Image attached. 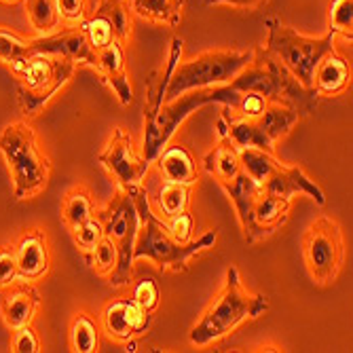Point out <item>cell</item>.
I'll list each match as a JSON object with an SVG mask.
<instances>
[{
	"instance_id": "obj_1",
	"label": "cell",
	"mask_w": 353,
	"mask_h": 353,
	"mask_svg": "<svg viewBox=\"0 0 353 353\" xmlns=\"http://www.w3.org/2000/svg\"><path fill=\"white\" fill-rule=\"evenodd\" d=\"M127 192L132 195L136 210H138V218H140V227H138V235L134 243V261L148 259L157 265L159 271L186 273L188 263L195 259L197 254L216 245L218 241L216 231H205L199 239H190L188 243L176 241L168 233L165 222L152 212L144 186L136 184L132 188H127Z\"/></svg>"
},
{
	"instance_id": "obj_2",
	"label": "cell",
	"mask_w": 353,
	"mask_h": 353,
	"mask_svg": "<svg viewBox=\"0 0 353 353\" xmlns=\"http://www.w3.org/2000/svg\"><path fill=\"white\" fill-rule=\"evenodd\" d=\"M227 85L237 93L254 91L267 98V102L292 106L301 114V119L313 114L317 108L319 95L315 93V89L305 87L265 47H256L252 51V59Z\"/></svg>"
},
{
	"instance_id": "obj_3",
	"label": "cell",
	"mask_w": 353,
	"mask_h": 353,
	"mask_svg": "<svg viewBox=\"0 0 353 353\" xmlns=\"http://www.w3.org/2000/svg\"><path fill=\"white\" fill-rule=\"evenodd\" d=\"M269 309V299L265 294L248 292L237 267L227 269L224 285L214 303L205 309L201 319L190 328L188 341L195 347H205L222 336L233 332L248 319H259Z\"/></svg>"
},
{
	"instance_id": "obj_4",
	"label": "cell",
	"mask_w": 353,
	"mask_h": 353,
	"mask_svg": "<svg viewBox=\"0 0 353 353\" xmlns=\"http://www.w3.org/2000/svg\"><path fill=\"white\" fill-rule=\"evenodd\" d=\"M79 63L51 53H28L11 66L17 87L19 108L28 119H34L53 100V95L66 85Z\"/></svg>"
},
{
	"instance_id": "obj_5",
	"label": "cell",
	"mask_w": 353,
	"mask_h": 353,
	"mask_svg": "<svg viewBox=\"0 0 353 353\" xmlns=\"http://www.w3.org/2000/svg\"><path fill=\"white\" fill-rule=\"evenodd\" d=\"M0 152L13 176L15 199L34 197L47 186L51 163L39 146L34 130L26 121L9 123L0 132Z\"/></svg>"
},
{
	"instance_id": "obj_6",
	"label": "cell",
	"mask_w": 353,
	"mask_h": 353,
	"mask_svg": "<svg viewBox=\"0 0 353 353\" xmlns=\"http://www.w3.org/2000/svg\"><path fill=\"white\" fill-rule=\"evenodd\" d=\"M239 98V93L231 89L229 85H214V87H201L190 89L178 98L165 102L159 108L157 117L148 123H144V142H142V157L146 161H154L157 154L163 150L165 144H170L172 136L178 127L201 106L208 104H222L233 106Z\"/></svg>"
},
{
	"instance_id": "obj_7",
	"label": "cell",
	"mask_w": 353,
	"mask_h": 353,
	"mask_svg": "<svg viewBox=\"0 0 353 353\" xmlns=\"http://www.w3.org/2000/svg\"><path fill=\"white\" fill-rule=\"evenodd\" d=\"M265 28L267 43L263 47L275 55L305 87H313V72L317 63L324 59V55L334 51V32L328 30L324 37L317 39L303 37L277 17H267Z\"/></svg>"
},
{
	"instance_id": "obj_8",
	"label": "cell",
	"mask_w": 353,
	"mask_h": 353,
	"mask_svg": "<svg viewBox=\"0 0 353 353\" xmlns=\"http://www.w3.org/2000/svg\"><path fill=\"white\" fill-rule=\"evenodd\" d=\"M98 220L104 227V235L114 243L119 252V261L114 271L108 275V283L112 288H125L132 283L134 273V243L140 227V218L132 195L123 188H117L114 197L102 208Z\"/></svg>"
},
{
	"instance_id": "obj_9",
	"label": "cell",
	"mask_w": 353,
	"mask_h": 353,
	"mask_svg": "<svg viewBox=\"0 0 353 353\" xmlns=\"http://www.w3.org/2000/svg\"><path fill=\"white\" fill-rule=\"evenodd\" d=\"M250 59H252V51L218 49V51H205L188 61H178L165 91V102L178 98V95L190 89L227 85Z\"/></svg>"
},
{
	"instance_id": "obj_10",
	"label": "cell",
	"mask_w": 353,
	"mask_h": 353,
	"mask_svg": "<svg viewBox=\"0 0 353 353\" xmlns=\"http://www.w3.org/2000/svg\"><path fill=\"white\" fill-rule=\"evenodd\" d=\"M303 256L311 279L319 285H330L343 267L345 243L341 227L328 216L311 222L303 237Z\"/></svg>"
},
{
	"instance_id": "obj_11",
	"label": "cell",
	"mask_w": 353,
	"mask_h": 353,
	"mask_svg": "<svg viewBox=\"0 0 353 353\" xmlns=\"http://www.w3.org/2000/svg\"><path fill=\"white\" fill-rule=\"evenodd\" d=\"M98 161L102 163V168H106L117 186L123 190L142 184L150 170V161L136 152L132 134H127L123 127H117L112 132L106 148L98 154Z\"/></svg>"
},
{
	"instance_id": "obj_12",
	"label": "cell",
	"mask_w": 353,
	"mask_h": 353,
	"mask_svg": "<svg viewBox=\"0 0 353 353\" xmlns=\"http://www.w3.org/2000/svg\"><path fill=\"white\" fill-rule=\"evenodd\" d=\"M152 324V313L144 311L132 299H112L102 309V328L104 332L125 343L130 351H136V339L146 334Z\"/></svg>"
},
{
	"instance_id": "obj_13",
	"label": "cell",
	"mask_w": 353,
	"mask_h": 353,
	"mask_svg": "<svg viewBox=\"0 0 353 353\" xmlns=\"http://www.w3.org/2000/svg\"><path fill=\"white\" fill-rule=\"evenodd\" d=\"M26 53H51V55H61L77 61L79 66H91L95 70L98 66V53L91 49L87 43L81 28H68L61 32H49L39 39H32L26 45Z\"/></svg>"
},
{
	"instance_id": "obj_14",
	"label": "cell",
	"mask_w": 353,
	"mask_h": 353,
	"mask_svg": "<svg viewBox=\"0 0 353 353\" xmlns=\"http://www.w3.org/2000/svg\"><path fill=\"white\" fill-rule=\"evenodd\" d=\"M222 190L227 192L229 199L235 205L241 231H243V239L248 243H259L263 239H267V233L256 224L254 220V199L259 195V184H256L243 170L231 180V182H222L220 184Z\"/></svg>"
},
{
	"instance_id": "obj_15",
	"label": "cell",
	"mask_w": 353,
	"mask_h": 353,
	"mask_svg": "<svg viewBox=\"0 0 353 353\" xmlns=\"http://www.w3.org/2000/svg\"><path fill=\"white\" fill-rule=\"evenodd\" d=\"M15 259H17L19 277L34 281L47 275L51 267V252H49L47 235L41 229H30L28 233H23L15 245Z\"/></svg>"
},
{
	"instance_id": "obj_16",
	"label": "cell",
	"mask_w": 353,
	"mask_h": 353,
	"mask_svg": "<svg viewBox=\"0 0 353 353\" xmlns=\"http://www.w3.org/2000/svg\"><path fill=\"white\" fill-rule=\"evenodd\" d=\"M3 303H0V313H3L5 326L13 332L21 326L32 324L34 313L41 305V294L37 292V288L28 283H17L13 281L11 285L5 288Z\"/></svg>"
},
{
	"instance_id": "obj_17",
	"label": "cell",
	"mask_w": 353,
	"mask_h": 353,
	"mask_svg": "<svg viewBox=\"0 0 353 353\" xmlns=\"http://www.w3.org/2000/svg\"><path fill=\"white\" fill-rule=\"evenodd\" d=\"M98 53V74L102 81L114 91L117 100L123 106H130L134 100V91L130 85V77H127V66H125V53H123V43L112 41L108 47L95 51Z\"/></svg>"
},
{
	"instance_id": "obj_18",
	"label": "cell",
	"mask_w": 353,
	"mask_h": 353,
	"mask_svg": "<svg viewBox=\"0 0 353 353\" xmlns=\"http://www.w3.org/2000/svg\"><path fill=\"white\" fill-rule=\"evenodd\" d=\"M261 188L265 192H271V195H275V197H281V199H292L296 192H305V195L311 197L317 205L326 203L324 190L296 165H283L281 163V168L265 184H261Z\"/></svg>"
},
{
	"instance_id": "obj_19",
	"label": "cell",
	"mask_w": 353,
	"mask_h": 353,
	"mask_svg": "<svg viewBox=\"0 0 353 353\" xmlns=\"http://www.w3.org/2000/svg\"><path fill=\"white\" fill-rule=\"evenodd\" d=\"M152 163H157V174L168 182L195 186L199 180V168L195 157L182 144H172V146L165 144Z\"/></svg>"
},
{
	"instance_id": "obj_20",
	"label": "cell",
	"mask_w": 353,
	"mask_h": 353,
	"mask_svg": "<svg viewBox=\"0 0 353 353\" xmlns=\"http://www.w3.org/2000/svg\"><path fill=\"white\" fill-rule=\"evenodd\" d=\"M182 59V39L174 37L170 43V51L165 61L159 66L157 72L150 74L148 85H146V100H144V123L152 121L161 108L165 104V91L170 85V79L178 66V61Z\"/></svg>"
},
{
	"instance_id": "obj_21",
	"label": "cell",
	"mask_w": 353,
	"mask_h": 353,
	"mask_svg": "<svg viewBox=\"0 0 353 353\" xmlns=\"http://www.w3.org/2000/svg\"><path fill=\"white\" fill-rule=\"evenodd\" d=\"M216 130H218V138H229L237 150L245 148V146H254V148H263V150L273 152L275 142L263 132L259 121L237 119V117H229L227 112H220Z\"/></svg>"
},
{
	"instance_id": "obj_22",
	"label": "cell",
	"mask_w": 353,
	"mask_h": 353,
	"mask_svg": "<svg viewBox=\"0 0 353 353\" xmlns=\"http://www.w3.org/2000/svg\"><path fill=\"white\" fill-rule=\"evenodd\" d=\"M190 188L192 186H182V184L168 182V180H163L161 176H159L157 172H154V178L148 182V186H144L148 203L150 205L157 203V208H152V212L157 216L161 214L163 218H170V216H176V214L188 210Z\"/></svg>"
},
{
	"instance_id": "obj_23",
	"label": "cell",
	"mask_w": 353,
	"mask_h": 353,
	"mask_svg": "<svg viewBox=\"0 0 353 353\" xmlns=\"http://www.w3.org/2000/svg\"><path fill=\"white\" fill-rule=\"evenodd\" d=\"M351 83V68L349 61L334 51H330L328 55H324V59L317 63V68L313 72V89L317 95H326V98H332V95L343 93Z\"/></svg>"
},
{
	"instance_id": "obj_24",
	"label": "cell",
	"mask_w": 353,
	"mask_h": 353,
	"mask_svg": "<svg viewBox=\"0 0 353 353\" xmlns=\"http://www.w3.org/2000/svg\"><path fill=\"white\" fill-rule=\"evenodd\" d=\"M203 170L216 178L218 184L231 182L239 172V150L231 144L229 138H218V144L203 157Z\"/></svg>"
},
{
	"instance_id": "obj_25",
	"label": "cell",
	"mask_w": 353,
	"mask_h": 353,
	"mask_svg": "<svg viewBox=\"0 0 353 353\" xmlns=\"http://www.w3.org/2000/svg\"><path fill=\"white\" fill-rule=\"evenodd\" d=\"M288 212H290V199L275 197L259 186V195L254 199V220L267 233V237L273 235L279 227H283L288 220Z\"/></svg>"
},
{
	"instance_id": "obj_26",
	"label": "cell",
	"mask_w": 353,
	"mask_h": 353,
	"mask_svg": "<svg viewBox=\"0 0 353 353\" xmlns=\"http://www.w3.org/2000/svg\"><path fill=\"white\" fill-rule=\"evenodd\" d=\"M259 125L263 127V132L273 140H281L283 136L290 134L294 127L301 121V114L292 108V106H285V104H277V102H269L265 112L256 119Z\"/></svg>"
},
{
	"instance_id": "obj_27",
	"label": "cell",
	"mask_w": 353,
	"mask_h": 353,
	"mask_svg": "<svg viewBox=\"0 0 353 353\" xmlns=\"http://www.w3.org/2000/svg\"><path fill=\"white\" fill-rule=\"evenodd\" d=\"M184 0H132V9L138 17L176 28L182 21Z\"/></svg>"
},
{
	"instance_id": "obj_28",
	"label": "cell",
	"mask_w": 353,
	"mask_h": 353,
	"mask_svg": "<svg viewBox=\"0 0 353 353\" xmlns=\"http://www.w3.org/2000/svg\"><path fill=\"white\" fill-rule=\"evenodd\" d=\"M239 163H241V170L259 186L265 184L281 168V163L273 157V152L254 148V146L239 148Z\"/></svg>"
},
{
	"instance_id": "obj_29",
	"label": "cell",
	"mask_w": 353,
	"mask_h": 353,
	"mask_svg": "<svg viewBox=\"0 0 353 353\" xmlns=\"http://www.w3.org/2000/svg\"><path fill=\"white\" fill-rule=\"evenodd\" d=\"M95 216V205L91 199V192L85 186H74L66 192L61 203V220L68 227V231L77 229L79 224Z\"/></svg>"
},
{
	"instance_id": "obj_30",
	"label": "cell",
	"mask_w": 353,
	"mask_h": 353,
	"mask_svg": "<svg viewBox=\"0 0 353 353\" xmlns=\"http://www.w3.org/2000/svg\"><path fill=\"white\" fill-rule=\"evenodd\" d=\"M89 3V13H100L106 15L112 26L119 43H125L132 34V19L130 11H127V0H87Z\"/></svg>"
},
{
	"instance_id": "obj_31",
	"label": "cell",
	"mask_w": 353,
	"mask_h": 353,
	"mask_svg": "<svg viewBox=\"0 0 353 353\" xmlns=\"http://www.w3.org/2000/svg\"><path fill=\"white\" fill-rule=\"evenodd\" d=\"M70 347L77 353H93L100 347V328L89 313H77L70 324Z\"/></svg>"
},
{
	"instance_id": "obj_32",
	"label": "cell",
	"mask_w": 353,
	"mask_h": 353,
	"mask_svg": "<svg viewBox=\"0 0 353 353\" xmlns=\"http://www.w3.org/2000/svg\"><path fill=\"white\" fill-rule=\"evenodd\" d=\"M79 28L83 30V34L93 51H100V49L108 47L112 41H117L114 26L106 15L91 13V17H85L83 21H79Z\"/></svg>"
},
{
	"instance_id": "obj_33",
	"label": "cell",
	"mask_w": 353,
	"mask_h": 353,
	"mask_svg": "<svg viewBox=\"0 0 353 353\" xmlns=\"http://www.w3.org/2000/svg\"><path fill=\"white\" fill-rule=\"evenodd\" d=\"M26 13L30 17V23L34 26L41 34L55 32L59 26V13L55 0H23Z\"/></svg>"
},
{
	"instance_id": "obj_34",
	"label": "cell",
	"mask_w": 353,
	"mask_h": 353,
	"mask_svg": "<svg viewBox=\"0 0 353 353\" xmlns=\"http://www.w3.org/2000/svg\"><path fill=\"white\" fill-rule=\"evenodd\" d=\"M87 259V265L98 273V275H104L108 277L114 267H117V261H119V252L114 248V243L104 235L98 243H95V248L85 256Z\"/></svg>"
},
{
	"instance_id": "obj_35",
	"label": "cell",
	"mask_w": 353,
	"mask_h": 353,
	"mask_svg": "<svg viewBox=\"0 0 353 353\" xmlns=\"http://www.w3.org/2000/svg\"><path fill=\"white\" fill-rule=\"evenodd\" d=\"M328 30L347 41L353 39V0H332L328 9Z\"/></svg>"
},
{
	"instance_id": "obj_36",
	"label": "cell",
	"mask_w": 353,
	"mask_h": 353,
	"mask_svg": "<svg viewBox=\"0 0 353 353\" xmlns=\"http://www.w3.org/2000/svg\"><path fill=\"white\" fill-rule=\"evenodd\" d=\"M267 98H263L261 93H254V91H245L239 93V98L233 106H224L222 112H227L229 117H237V119H250L256 121L267 108Z\"/></svg>"
},
{
	"instance_id": "obj_37",
	"label": "cell",
	"mask_w": 353,
	"mask_h": 353,
	"mask_svg": "<svg viewBox=\"0 0 353 353\" xmlns=\"http://www.w3.org/2000/svg\"><path fill=\"white\" fill-rule=\"evenodd\" d=\"M70 235H72L79 252L83 256H87L95 248V243H98L104 237V227H102V222L98 220V216H91L89 220H85L83 224H79L77 229H72Z\"/></svg>"
},
{
	"instance_id": "obj_38",
	"label": "cell",
	"mask_w": 353,
	"mask_h": 353,
	"mask_svg": "<svg viewBox=\"0 0 353 353\" xmlns=\"http://www.w3.org/2000/svg\"><path fill=\"white\" fill-rule=\"evenodd\" d=\"M132 301L138 303L144 311L152 313L161 303V288L154 279H138L132 285Z\"/></svg>"
},
{
	"instance_id": "obj_39",
	"label": "cell",
	"mask_w": 353,
	"mask_h": 353,
	"mask_svg": "<svg viewBox=\"0 0 353 353\" xmlns=\"http://www.w3.org/2000/svg\"><path fill=\"white\" fill-rule=\"evenodd\" d=\"M26 45L28 41L13 34V32L9 30H3L0 28V61L7 63V66L11 68L15 61H19L21 57H26Z\"/></svg>"
},
{
	"instance_id": "obj_40",
	"label": "cell",
	"mask_w": 353,
	"mask_h": 353,
	"mask_svg": "<svg viewBox=\"0 0 353 353\" xmlns=\"http://www.w3.org/2000/svg\"><path fill=\"white\" fill-rule=\"evenodd\" d=\"M165 222V229L168 233L180 241V243H188L192 239V229H195V218H192V214L186 210V212H180L176 216H170V218H163Z\"/></svg>"
},
{
	"instance_id": "obj_41",
	"label": "cell",
	"mask_w": 353,
	"mask_h": 353,
	"mask_svg": "<svg viewBox=\"0 0 353 353\" xmlns=\"http://www.w3.org/2000/svg\"><path fill=\"white\" fill-rule=\"evenodd\" d=\"M19 269L15 259V245H3L0 248V290L17 281Z\"/></svg>"
},
{
	"instance_id": "obj_42",
	"label": "cell",
	"mask_w": 353,
	"mask_h": 353,
	"mask_svg": "<svg viewBox=\"0 0 353 353\" xmlns=\"http://www.w3.org/2000/svg\"><path fill=\"white\" fill-rule=\"evenodd\" d=\"M11 351H15V353H39L41 351V341H39L34 328H32L30 324L13 330Z\"/></svg>"
},
{
	"instance_id": "obj_43",
	"label": "cell",
	"mask_w": 353,
	"mask_h": 353,
	"mask_svg": "<svg viewBox=\"0 0 353 353\" xmlns=\"http://www.w3.org/2000/svg\"><path fill=\"white\" fill-rule=\"evenodd\" d=\"M57 3V13L61 19L70 23H79L87 17L89 13V3L87 0H55Z\"/></svg>"
},
{
	"instance_id": "obj_44",
	"label": "cell",
	"mask_w": 353,
	"mask_h": 353,
	"mask_svg": "<svg viewBox=\"0 0 353 353\" xmlns=\"http://www.w3.org/2000/svg\"><path fill=\"white\" fill-rule=\"evenodd\" d=\"M267 0H205V5H231L237 9H259Z\"/></svg>"
},
{
	"instance_id": "obj_45",
	"label": "cell",
	"mask_w": 353,
	"mask_h": 353,
	"mask_svg": "<svg viewBox=\"0 0 353 353\" xmlns=\"http://www.w3.org/2000/svg\"><path fill=\"white\" fill-rule=\"evenodd\" d=\"M0 3H5V5H15V3H19V0H0Z\"/></svg>"
}]
</instances>
